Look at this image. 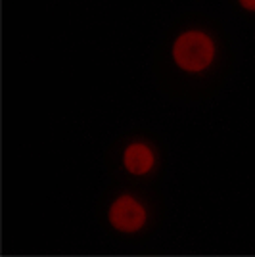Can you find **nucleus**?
I'll list each match as a JSON object with an SVG mask.
<instances>
[{"label": "nucleus", "instance_id": "7ed1b4c3", "mask_svg": "<svg viewBox=\"0 0 255 257\" xmlns=\"http://www.w3.org/2000/svg\"><path fill=\"white\" fill-rule=\"evenodd\" d=\"M123 165L131 175H148L156 165V154L146 142H131L123 152Z\"/></svg>", "mask_w": 255, "mask_h": 257}, {"label": "nucleus", "instance_id": "f03ea898", "mask_svg": "<svg viewBox=\"0 0 255 257\" xmlns=\"http://www.w3.org/2000/svg\"><path fill=\"white\" fill-rule=\"evenodd\" d=\"M107 221L119 232L133 234L142 230L148 223V209L133 194H121L107 209Z\"/></svg>", "mask_w": 255, "mask_h": 257}, {"label": "nucleus", "instance_id": "20e7f679", "mask_svg": "<svg viewBox=\"0 0 255 257\" xmlns=\"http://www.w3.org/2000/svg\"><path fill=\"white\" fill-rule=\"evenodd\" d=\"M240 2V6L247 12H255V0H238Z\"/></svg>", "mask_w": 255, "mask_h": 257}, {"label": "nucleus", "instance_id": "f257e3e1", "mask_svg": "<svg viewBox=\"0 0 255 257\" xmlns=\"http://www.w3.org/2000/svg\"><path fill=\"white\" fill-rule=\"evenodd\" d=\"M173 62L186 73H203L209 69L217 54V46L211 35L200 29H190L177 35L173 41Z\"/></svg>", "mask_w": 255, "mask_h": 257}]
</instances>
